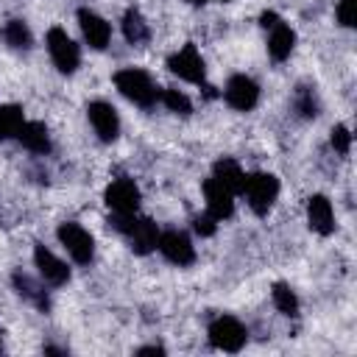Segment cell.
<instances>
[{
	"instance_id": "obj_23",
	"label": "cell",
	"mask_w": 357,
	"mask_h": 357,
	"mask_svg": "<svg viewBox=\"0 0 357 357\" xmlns=\"http://www.w3.org/2000/svg\"><path fill=\"white\" fill-rule=\"evenodd\" d=\"M22 123H25V117H22L20 106H0V139L14 137Z\"/></svg>"
},
{
	"instance_id": "obj_18",
	"label": "cell",
	"mask_w": 357,
	"mask_h": 357,
	"mask_svg": "<svg viewBox=\"0 0 357 357\" xmlns=\"http://www.w3.org/2000/svg\"><path fill=\"white\" fill-rule=\"evenodd\" d=\"M212 178H218L229 192H243V184H245V173H243V167H240L234 159H229V156H223V159L215 162V167H212Z\"/></svg>"
},
{
	"instance_id": "obj_6",
	"label": "cell",
	"mask_w": 357,
	"mask_h": 357,
	"mask_svg": "<svg viewBox=\"0 0 357 357\" xmlns=\"http://www.w3.org/2000/svg\"><path fill=\"white\" fill-rule=\"evenodd\" d=\"M56 234H59V243L67 248V254H70L78 265H89V262H92V257H95V240H92V234H89L84 226L67 220V223L59 226Z\"/></svg>"
},
{
	"instance_id": "obj_14",
	"label": "cell",
	"mask_w": 357,
	"mask_h": 357,
	"mask_svg": "<svg viewBox=\"0 0 357 357\" xmlns=\"http://www.w3.org/2000/svg\"><path fill=\"white\" fill-rule=\"evenodd\" d=\"M204 198H206V209L215 220H226L234 212V192H229L218 178H206L204 181Z\"/></svg>"
},
{
	"instance_id": "obj_13",
	"label": "cell",
	"mask_w": 357,
	"mask_h": 357,
	"mask_svg": "<svg viewBox=\"0 0 357 357\" xmlns=\"http://www.w3.org/2000/svg\"><path fill=\"white\" fill-rule=\"evenodd\" d=\"M33 262H36V268H39V276H42L47 284L61 287V284L70 282V268H67L53 251H47L45 245H36V248H33Z\"/></svg>"
},
{
	"instance_id": "obj_4",
	"label": "cell",
	"mask_w": 357,
	"mask_h": 357,
	"mask_svg": "<svg viewBox=\"0 0 357 357\" xmlns=\"http://www.w3.org/2000/svg\"><path fill=\"white\" fill-rule=\"evenodd\" d=\"M47 53H50L56 70L64 73V75H73V73L78 70V64H81L78 45L67 36L64 28H50V31H47Z\"/></svg>"
},
{
	"instance_id": "obj_11",
	"label": "cell",
	"mask_w": 357,
	"mask_h": 357,
	"mask_svg": "<svg viewBox=\"0 0 357 357\" xmlns=\"http://www.w3.org/2000/svg\"><path fill=\"white\" fill-rule=\"evenodd\" d=\"M86 117L95 128V134L103 139V142H114L117 134H120V117H117V109L106 100H92L86 106Z\"/></svg>"
},
{
	"instance_id": "obj_29",
	"label": "cell",
	"mask_w": 357,
	"mask_h": 357,
	"mask_svg": "<svg viewBox=\"0 0 357 357\" xmlns=\"http://www.w3.org/2000/svg\"><path fill=\"white\" fill-rule=\"evenodd\" d=\"M276 22H282L276 11H262V17H259V25H262V28H273Z\"/></svg>"
},
{
	"instance_id": "obj_30",
	"label": "cell",
	"mask_w": 357,
	"mask_h": 357,
	"mask_svg": "<svg viewBox=\"0 0 357 357\" xmlns=\"http://www.w3.org/2000/svg\"><path fill=\"white\" fill-rule=\"evenodd\" d=\"M137 354H165V349L162 346H142V349H137Z\"/></svg>"
},
{
	"instance_id": "obj_31",
	"label": "cell",
	"mask_w": 357,
	"mask_h": 357,
	"mask_svg": "<svg viewBox=\"0 0 357 357\" xmlns=\"http://www.w3.org/2000/svg\"><path fill=\"white\" fill-rule=\"evenodd\" d=\"M187 3H192V6H204L206 0H187Z\"/></svg>"
},
{
	"instance_id": "obj_25",
	"label": "cell",
	"mask_w": 357,
	"mask_h": 357,
	"mask_svg": "<svg viewBox=\"0 0 357 357\" xmlns=\"http://www.w3.org/2000/svg\"><path fill=\"white\" fill-rule=\"evenodd\" d=\"M296 109H298V114L301 117H318V98H315V92L310 89V86H298V92H296Z\"/></svg>"
},
{
	"instance_id": "obj_12",
	"label": "cell",
	"mask_w": 357,
	"mask_h": 357,
	"mask_svg": "<svg viewBox=\"0 0 357 357\" xmlns=\"http://www.w3.org/2000/svg\"><path fill=\"white\" fill-rule=\"evenodd\" d=\"M78 25H81V33H84V39L89 42V47L103 50V47L109 45V39H112V25H109L100 14H95V11H89V8H78Z\"/></svg>"
},
{
	"instance_id": "obj_17",
	"label": "cell",
	"mask_w": 357,
	"mask_h": 357,
	"mask_svg": "<svg viewBox=\"0 0 357 357\" xmlns=\"http://www.w3.org/2000/svg\"><path fill=\"white\" fill-rule=\"evenodd\" d=\"M293 47H296V33H293V28L284 25V22H276V25L271 28V36H268V53H271V59H273V61H284V59L293 53Z\"/></svg>"
},
{
	"instance_id": "obj_16",
	"label": "cell",
	"mask_w": 357,
	"mask_h": 357,
	"mask_svg": "<svg viewBox=\"0 0 357 357\" xmlns=\"http://www.w3.org/2000/svg\"><path fill=\"white\" fill-rule=\"evenodd\" d=\"M14 137H17L31 153H47V151H50V134H47V128H45L42 123H36V120H25Z\"/></svg>"
},
{
	"instance_id": "obj_8",
	"label": "cell",
	"mask_w": 357,
	"mask_h": 357,
	"mask_svg": "<svg viewBox=\"0 0 357 357\" xmlns=\"http://www.w3.org/2000/svg\"><path fill=\"white\" fill-rule=\"evenodd\" d=\"M103 198L114 215H134L139 209V187L131 178H114L106 187Z\"/></svg>"
},
{
	"instance_id": "obj_1",
	"label": "cell",
	"mask_w": 357,
	"mask_h": 357,
	"mask_svg": "<svg viewBox=\"0 0 357 357\" xmlns=\"http://www.w3.org/2000/svg\"><path fill=\"white\" fill-rule=\"evenodd\" d=\"M109 223L128 240L134 254H151L156 248V243H159L156 223L151 218H137V212L134 215H114Z\"/></svg>"
},
{
	"instance_id": "obj_10",
	"label": "cell",
	"mask_w": 357,
	"mask_h": 357,
	"mask_svg": "<svg viewBox=\"0 0 357 357\" xmlns=\"http://www.w3.org/2000/svg\"><path fill=\"white\" fill-rule=\"evenodd\" d=\"M223 95H226V103H229L231 109H237V112H251V109L257 106V100H259V86H257L254 78H248V75L240 73V75H231V78H229Z\"/></svg>"
},
{
	"instance_id": "obj_20",
	"label": "cell",
	"mask_w": 357,
	"mask_h": 357,
	"mask_svg": "<svg viewBox=\"0 0 357 357\" xmlns=\"http://www.w3.org/2000/svg\"><path fill=\"white\" fill-rule=\"evenodd\" d=\"M14 287H17V293H20V296H25L28 301H33V304H36L42 312H47V310H50L47 293H45V290H42V287H39V284H36V282L28 276V273L17 271V273H14Z\"/></svg>"
},
{
	"instance_id": "obj_26",
	"label": "cell",
	"mask_w": 357,
	"mask_h": 357,
	"mask_svg": "<svg viewBox=\"0 0 357 357\" xmlns=\"http://www.w3.org/2000/svg\"><path fill=\"white\" fill-rule=\"evenodd\" d=\"M337 22L343 28H354V22H357V0H337Z\"/></svg>"
},
{
	"instance_id": "obj_27",
	"label": "cell",
	"mask_w": 357,
	"mask_h": 357,
	"mask_svg": "<svg viewBox=\"0 0 357 357\" xmlns=\"http://www.w3.org/2000/svg\"><path fill=\"white\" fill-rule=\"evenodd\" d=\"M332 148L337 151V153H349V148H351V134H349V128L346 126H335L332 128Z\"/></svg>"
},
{
	"instance_id": "obj_15",
	"label": "cell",
	"mask_w": 357,
	"mask_h": 357,
	"mask_svg": "<svg viewBox=\"0 0 357 357\" xmlns=\"http://www.w3.org/2000/svg\"><path fill=\"white\" fill-rule=\"evenodd\" d=\"M307 220L310 229L318 234H332L335 231V212H332V201L326 195H312L307 201Z\"/></svg>"
},
{
	"instance_id": "obj_22",
	"label": "cell",
	"mask_w": 357,
	"mask_h": 357,
	"mask_svg": "<svg viewBox=\"0 0 357 357\" xmlns=\"http://www.w3.org/2000/svg\"><path fill=\"white\" fill-rule=\"evenodd\" d=\"M3 39L14 50H28L31 47V31L22 20H8L6 28H3Z\"/></svg>"
},
{
	"instance_id": "obj_7",
	"label": "cell",
	"mask_w": 357,
	"mask_h": 357,
	"mask_svg": "<svg viewBox=\"0 0 357 357\" xmlns=\"http://www.w3.org/2000/svg\"><path fill=\"white\" fill-rule=\"evenodd\" d=\"M167 70L190 84H204V78H206V67H204V59L195 45H184L181 50H176L167 59Z\"/></svg>"
},
{
	"instance_id": "obj_19",
	"label": "cell",
	"mask_w": 357,
	"mask_h": 357,
	"mask_svg": "<svg viewBox=\"0 0 357 357\" xmlns=\"http://www.w3.org/2000/svg\"><path fill=\"white\" fill-rule=\"evenodd\" d=\"M123 33H126V39H128L131 45H145V42L151 39V28H148L145 17H142L137 8H128V11L123 14Z\"/></svg>"
},
{
	"instance_id": "obj_9",
	"label": "cell",
	"mask_w": 357,
	"mask_h": 357,
	"mask_svg": "<svg viewBox=\"0 0 357 357\" xmlns=\"http://www.w3.org/2000/svg\"><path fill=\"white\" fill-rule=\"evenodd\" d=\"M156 248L162 251V257H165L167 262H173V265H178V268H184V265H192V262H195V245H192V243H190V237H187L184 231H178V229L162 231V234H159Z\"/></svg>"
},
{
	"instance_id": "obj_3",
	"label": "cell",
	"mask_w": 357,
	"mask_h": 357,
	"mask_svg": "<svg viewBox=\"0 0 357 357\" xmlns=\"http://www.w3.org/2000/svg\"><path fill=\"white\" fill-rule=\"evenodd\" d=\"M243 192H245V201H248V206H251L254 215H268L271 206H273L276 198H279V178H276L273 173H254V176H245Z\"/></svg>"
},
{
	"instance_id": "obj_5",
	"label": "cell",
	"mask_w": 357,
	"mask_h": 357,
	"mask_svg": "<svg viewBox=\"0 0 357 357\" xmlns=\"http://www.w3.org/2000/svg\"><path fill=\"white\" fill-rule=\"evenodd\" d=\"M245 340H248V332L234 315H218L209 324V343L220 351H240Z\"/></svg>"
},
{
	"instance_id": "obj_24",
	"label": "cell",
	"mask_w": 357,
	"mask_h": 357,
	"mask_svg": "<svg viewBox=\"0 0 357 357\" xmlns=\"http://www.w3.org/2000/svg\"><path fill=\"white\" fill-rule=\"evenodd\" d=\"M159 100L170 109V112H176V114H190L192 112V103H190V98L184 95V92H178V89H159Z\"/></svg>"
},
{
	"instance_id": "obj_21",
	"label": "cell",
	"mask_w": 357,
	"mask_h": 357,
	"mask_svg": "<svg viewBox=\"0 0 357 357\" xmlns=\"http://www.w3.org/2000/svg\"><path fill=\"white\" fill-rule=\"evenodd\" d=\"M271 296H273V304H276V310H279L282 315H287V318L298 315V296L293 293V287H290V284L276 282V284H273V290H271Z\"/></svg>"
},
{
	"instance_id": "obj_28",
	"label": "cell",
	"mask_w": 357,
	"mask_h": 357,
	"mask_svg": "<svg viewBox=\"0 0 357 357\" xmlns=\"http://www.w3.org/2000/svg\"><path fill=\"white\" fill-rule=\"evenodd\" d=\"M192 229H195L201 237H212V234H215V229H218V220L206 212V215H198V218L192 220Z\"/></svg>"
},
{
	"instance_id": "obj_2",
	"label": "cell",
	"mask_w": 357,
	"mask_h": 357,
	"mask_svg": "<svg viewBox=\"0 0 357 357\" xmlns=\"http://www.w3.org/2000/svg\"><path fill=\"white\" fill-rule=\"evenodd\" d=\"M114 86L120 89L123 98H128L131 103L142 106V109H151L156 100H159V89L156 84L151 81L148 73L137 70V67H126V70H117L114 73Z\"/></svg>"
}]
</instances>
